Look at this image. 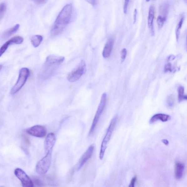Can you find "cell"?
Wrapping results in <instances>:
<instances>
[{
    "mask_svg": "<svg viewBox=\"0 0 187 187\" xmlns=\"http://www.w3.org/2000/svg\"><path fill=\"white\" fill-rule=\"evenodd\" d=\"M72 11V6L70 4H67L63 8L52 26L51 30L52 36H58L63 32L71 20Z\"/></svg>",
    "mask_w": 187,
    "mask_h": 187,
    "instance_id": "cell-1",
    "label": "cell"
},
{
    "mask_svg": "<svg viewBox=\"0 0 187 187\" xmlns=\"http://www.w3.org/2000/svg\"><path fill=\"white\" fill-rule=\"evenodd\" d=\"M117 118L115 117L113 118L111 121L108 127L106 133L104 138L102 140V144H101L100 153V160H102L104 157L106 150L107 145L111 139L112 133H113L114 127L116 126Z\"/></svg>",
    "mask_w": 187,
    "mask_h": 187,
    "instance_id": "cell-2",
    "label": "cell"
},
{
    "mask_svg": "<svg viewBox=\"0 0 187 187\" xmlns=\"http://www.w3.org/2000/svg\"><path fill=\"white\" fill-rule=\"evenodd\" d=\"M107 101V94L106 93H103L101 97L100 104L99 105L91 125V129L89 132V136H91L94 133L97 125L101 118L106 105Z\"/></svg>",
    "mask_w": 187,
    "mask_h": 187,
    "instance_id": "cell-3",
    "label": "cell"
},
{
    "mask_svg": "<svg viewBox=\"0 0 187 187\" xmlns=\"http://www.w3.org/2000/svg\"><path fill=\"white\" fill-rule=\"evenodd\" d=\"M29 74L30 71L27 68H23L20 70L18 80L11 90V94L14 95L22 89L27 81Z\"/></svg>",
    "mask_w": 187,
    "mask_h": 187,
    "instance_id": "cell-4",
    "label": "cell"
},
{
    "mask_svg": "<svg viewBox=\"0 0 187 187\" xmlns=\"http://www.w3.org/2000/svg\"><path fill=\"white\" fill-rule=\"evenodd\" d=\"M86 70V64L84 60H82L77 66L68 75V80L71 83L76 82L85 73Z\"/></svg>",
    "mask_w": 187,
    "mask_h": 187,
    "instance_id": "cell-5",
    "label": "cell"
},
{
    "mask_svg": "<svg viewBox=\"0 0 187 187\" xmlns=\"http://www.w3.org/2000/svg\"><path fill=\"white\" fill-rule=\"evenodd\" d=\"M52 153L46 155L37 163L36 167V172L39 175H44L48 172L51 163Z\"/></svg>",
    "mask_w": 187,
    "mask_h": 187,
    "instance_id": "cell-6",
    "label": "cell"
},
{
    "mask_svg": "<svg viewBox=\"0 0 187 187\" xmlns=\"http://www.w3.org/2000/svg\"><path fill=\"white\" fill-rule=\"evenodd\" d=\"M65 60L64 57L50 55L46 59L44 68L48 71L54 72L55 68L60 65Z\"/></svg>",
    "mask_w": 187,
    "mask_h": 187,
    "instance_id": "cell-7",
    "label": "cell"
},
{
    "mask_svg": "<svg viewBox=\"0 0 187 187\" xmlns=\"http://www.w3.org/2000/svg\"><path fill=\"white\" fill-rule=\"evenodd\" d=\"M14 174L21 181L22 186L23 187H32L34 186V182L30 178L22 169L17 168L14 171Z\"/></svg>",
    "mask_w": 187,
    "mask_h": 187,
    "instance_id": "cell-8",
    "label": "cell"
},
{
    "mask_svg": "<svg viewBox=\"0 0 187 187\" xmlns=\"http://www.w3.org/2000/svg\"><path fill=\"white\" fill-rule=\"evenodd\" d=\"M26 132L30 135L39 138L44 137L47 133L45 127L39 125L29 127L26 130Z\"/></svg>",
    "mask_w": 187,
    "mask_h": 187,
    "instance_id": "cell-9",
    "label": "cell"
},
{
    "mask_svg": "<svg viewBox=\"0 0 187 187\" xmlns=\"http://www.w3.org/2000/svg\"><path fill=\"white\" fill-rule=\"evenodd\" d=\"M94 147L93 145H91L80 158L76 166V170H80L83 166L91 159L93 153Z\"/></svg>",
    "mask_w": 187,
    "mask_h": 187,
    "instance_id": "cell-10",
    "label": "cell"
},
{
    "mask_svg": "<svg viewBox=\"0 0 187 187\" xmlns=\"http://www.w3.org/2000/svg\"><path fill=\"white\" fill-rule=\"evenodd\" d=\"M23 37L17 36L13 37L9 40L6 42L0 48V57H1L4 53L6 51L7 49L10 45L13 44H20L23 43Z\"/></svg>",
    "mask_w": 187,
    "mask_h": 187,
    "instance_id": "cell-11",
    "label": "cell"
},
{
    "mask_svg": "<svg viewBox=\"0 0 187 187\" xmlns=\"http://www.w3.org/2000/svg\"><path fill=\"white\" fill-rule=\"evenodd\" d=\"M56 140V136L54 133H50L48 134L44 142V149L46 153H52Z\"/></svg>",
    "mask_w": 187,
    "mask_h": 187,
    "instance_id": "cell-12",
    "label": "cell"
},
{
    "mask_svg": "<svg viewBox=\"0 0 187 187\" xmlns=\"http://www.w3.org/2000/svg\"><path fill=\"white\" fill-rule=\"evenodd\" d=\"M155 17V8L153 6H151L149 8L148 25L151 34L152 36L155 34L154 28L153 26V20Z\"/></svg>",
    "mask_w": 187,
    "mask_h": 187,
    "instance_id": "cell-13",
    "label": "cell"
},
{
    "mask_svg": "<svg viewBox=\"0 0 187 187\" xmlns=\"http://www.w3.org/2000/svg\"><path fill=\"white\" fill-rule=\"evenodd\" d=\"M184 165L182 162H177L175 164V177L176 179L180 180L183 177L184 170Z\"/></svg>",
    "mask_w": 187,
    "mask_h": 187,
    "instance_id": "cell-14",
    "label": "cell"
},
{
    "mask_svg": "<svg viewBox=\"0 0 187 187\" xmlns=\"http://www.w3.org/2000/svg\"><path fill=\"white\" fill-rule=\"evenodd\" d=\"M113 44L114 41L113 39H110L108 40L103 50L102 55L103 58H108L111 56Z\"/></svg>",
    "mask_w": 187,
    "mask_h": 187,
    "instance_id": "cell-15",
    "label": "cell"
},
{
    "mask_svg": "<svg viewBox=\"0 0 187 187\" xmlns=\"http://www.w3.org/2000/svg\"><path fill=\"white\" fill-rule=\"evenodd\" d=\"M171 119V116L168 114H157L153 115L150 119L149 122L152 124L157 121L160 120L162 122H166Z\"/></svg>",
    "mask_w": 187,
    "mask_h": 187,
    "instance_id": "cell-16",
    "label": "cell"
},
{
    "mask_svg": "<svg viewBox=\"0 0 187 187\" xmlns=\"http://www.w3.org/2000/svg\"><path fill=\"white\" fill-rule=\"evenodd\" d=\"M43 40V37L39 35H34L31 39L32 45L35 48H37L40 45Z\"/></svg>",
    "mask_w": 187,
    "mask_h": 187,
    "instance_id": "cell-17",
    "label": "cell"
},
{
    "mask_svg": "<svg viewBox=\"0 0 187 187\" xmlns=\"http://www.w3.org/2000/svg\"><path fill=\"white\" fill-rule=\"evenodd\" d=\"M19 27L20 25L19 24H17V25L4 32L3 34V37L4 38H8L9 37L12 36V35L15 34L18 30Z\"/></svg>",
    "mask_w": 187,
    "mask_h": 187,
    "instance_id": "cell-18",
    "label": "cell"
},
{
    "mask_svg": "<svg viewBox=\"0 0 187 187\" xmlns=\"http://www.w3.org/2000/svg\"><path fill=\"white\" fill-rule=\"evenodd\" d=\"M184 16H182L181 17V19H180V20L179 22V23H178V25L177 26L176 29V31H175V34H176V39L178 41L179 40V36H180V31H181V29L182 27V25H183V23H184Z\"/></svg>",
    "mask_w": 187,
    "mask_h": 187,
    "instance_id": "cell-19",
    "label": "cell"
},
{
    "mask_svg": "<svg viewBox=\"0 0 187 187\" xmlns=\"http://www.w3.org/2000/svg\"><path fill=\"white\" fill-rule=\"evenodd\" d=\"M178 98L179 101L186 100L187 96L184 95V88L183 86H179L178 87Z\"/></svg>",
    "mask_w": 187,
    "mask_h": 187,
    "instance_id": "cell-20",
    "label": "cell"
},
{
    "mask_svg": "<svg viewBox=\"0 0 187 187\" xmlns=\"http://www.w3.org/2000/svg\"><path fill=\"white\" fill-rule=\"evenodd\" d=\"M169 10V6L168 4H165L160 6V12L162 16L167 17Z\"/></svg>",
    "mask_w": 187,
    "mask_h": 187,
    "instance_id": "cell-21",
    "label": "cell"
},
{
    "mask_svg": "<svg viewBox=\"0 0 187 187\" xmlns=\"http://www.w3.org/2000/svg\"><path fill=\"white\" fill-rule=\"evenodd\" d=\"M167 17L162 16L159 15L158 17L157 20L158 28L159 29H161L164 25L166 20Z\"/></svg>",
    "mask_w": 187,
    "mask_h": 187,
    "instance_id": "cell-22",
    "label": "cell"
},
{
    "mask_svg": "<svg viewBox=\"0 0 187 187\" xmlns=\"http://www.w3.org/2000/svg\"><path fill=\"white\" fill-rule=\"evenodd\" d=\"M175 100L174 96L172 95L169 96L167 100V103L168 106L170 108H172L174 105Z\"/></svg>",
    "mask_w": 187,
    "mask_h": 187,
    "instance_id": "cell-23",
    "label": "cell"
},
{
    "mask_svg": "<svg viewBox=\"0 0 187 187\" xmlns=\"http://www.w3.org/2000/svg\"><path fill=\"white\" fill-rule=\"evenodd\" d=\"M7 9V5L5 3L0 4V19L3 17Z\"/></svg>",
    "mask_w": 187,
    "mask_h": 187,
    "instance_id": "cell-24",
    "label": "cell"
},
{
    "mask_svg": "<svg viewBox=\"0 0 187 187\" xmlns=\"http://www.w3.org/2000/svg\"><path fill=\"white\" fill-rule=\"evenodd\" d=\"M127 55V50L125 48L122 50L121 52V57L122 59V62H123L125 60Z\"/></svg>",
    "mask_w": 187,
    "mask_h": 187,
    "instance_id": "cell-25",
    "label": "cell"
},
{
    "mask_svg": "<svg viewBox=\"0 0 187 187\" xmlns=\"http://www.w3.org/2000/svg\"><path fill=\"white\" fill-rule=\"evenodd\" d=\"M129 1L130 0H125L124 1V12L125 14H127Z\"/></svg>",
    "mask_w": 187,
    "mask_h": 187,
    "instance_id": "cell-26",
    "label": "cell"
},
{
    "mask_svg": "<svg viewBox=\"0 0 187 187\" xmlns=\"http://www.w3.org/2000/svg\"><path fill=\"white\" fill-rule=\"evenodd\" d=\"M137 177L136 176L134 177L132 179L131 181L130 184L129 186V187H134L135 186V184L136 181H137Z\"/></svg>",
    "mask_w": 187,
    "mask_h": 187,
    "instance_id": "cell-27",
    "label": "cell"
},
{
    "mask_svg": "<svg viewBox=\"0 0 187 187\" xmlns=\"http://www.w3.org/2000/svg\"><path fill=\"white\" fill-rule=\"evenodd\" d=\"M165 70L166 71H171V65L170 63L167 64L165 67Z\"/></svg>",
    "mask_w": 187,
    "mask_h": 187,
    "instance_id": "cell-28",
    "label": "cell"
},
{
    "mask_svg": "<svg viewBox=\"0 0 187 187\" xmlns=\"http://www.w3.org/2000/svg\"><path fill=\"white\" fill-rule=\"evenodd\" d=\"M137 10L136 9H135L134 10L133 13V23L135 24L136 23V19H137Z\"/></svg>",
    "mask_w": 187,
    "mask_h": 187,
    "instance_id": "cell-29",
    "label": "cell"
},
{
    "mask_svg": "<svg viewBox=\"0 0 187 187\" xmlns=\"http://www.w3.org/2000/svg\"><path fill=\"white\" fill-rule=\"evenodd\" d=\"M86 1L93 6L96 5L97 3V0H86Z\"/></svg>",
    "mask_w": 187,
    "mask_h": 187,
    "instance_id": "cell-30",
    "label": "cell"
},
{
    "mask_svg": "<svg viewBox=\"0 0 187 187\" xmlns=\"http://www.w3.org/2000/svg\"><path fill=\"white\" fill-rule=\"evenodd\" d=\"M162 142L163 143L166 145H168L169 144V142L166 139H163L162 140Z\"/></svg>",
    "mask_w": 187,
    "mask_h": 187,
    "instance_id": "cell-31",
    "label": "cell"
},
{
    "mask_svg": "<svg viewBox=\"0 0 187 187\" xmlns=\"http://www.w3.org/2000/svg\"><path fill=\"white\" fill-rule=\"evenodd\" d=\"M3 65H0V71L2 70V68H3Z\"/></svg>",
    "mask_w": 187,
    "mask_h": 187,
    "instance_id": "cell-32",
    "label": "cell"
},
{
    "mask_svg": "<svg viewBox=\"0 0 187 187\" xmlns=\"http://www.w3.org/2000/svg\"><path fill=\"white\" fill-rule=\"evenodd\" d=\"M35 1H43V0H35Z\"/></svg>",
    "mask_w": 187,
    "mask_h": 187,
    "instance_id": "cell-33",
    "label": "cell"
},
{
    "mask_svg": "<svg viewBox=\"0 0 187 187\" xmlns=\"http://www.w3.org/2000/svg\"><path fill=\"white\" fill-rule=\"evenodd\" d=\"M147 2H149L150 1V0H146Z\"/></svg>",
    "mask_w": 187,
    "mask_h": 187,
    "instance_id": "cell-34",
    "label": "cell"
},
{
    "mask_svg": "<svg viewBox=\"0 0 187 187\" xmlns=\"http://www.w3.org/2000/svg\"><path fill=\"white\" fill-rule=\"evenodd\" d=\"M184 2H185V3H187V0H184Z\"/></svg>",
    "mask_w": 187,
    "mask_h": 187,
    "instance_id": "cell-35",
    "label": "cell"
}]
</instances>
